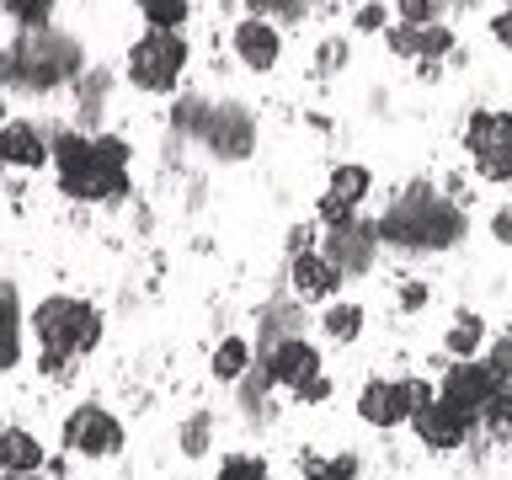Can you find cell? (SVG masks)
I'll return each mask as SVG.
<instances>
[{"label":"cell","mask_w":512,"mask_h":480,"mask_svg":"<svg viewBox=\"0 0 512 480\" xmlns=\"http://www.w3.org/2000/svg\"><path fill=\"white\" fill-rule=\"evenodd\" d=\"M32 331H38V342L48 358H75V352H91L102 342V315L91 310L86 299H43L38 310H32Z\"/></svg>","instance_id":"cell-2"},{"label":"cell","mask_w":512,"mask_h":480,"mask_svg":"<svg viewBox=\"0 0 512 480\" xmlns=\"http://www.w3.org/2000/svg\"><path fill=\"white\" fill-rule=\"evenodd\" d=\"M0 112H6V102H0Z\"/></svg>","instance_id":"cell-35"},{"label":"cell","mask_w":512,"mask_h":480,"mask_svg":"<svg viewBox=\"0 0 512 480\" xmlns=\"http://www.w3.org/2000/svg\"><path fill=\"white\" fill-rule=\"evenodd\" d=\"M320 326H326V336H331V342H352V336L363 331V310H358V304H331Z\"/></svg>","instance_id":"cell-20"},{"label":"cell","mask_w":512,"mask_h":480,"mask_svg":"<svg viewBox=\"0 0 512 480\" xmlns=\"http://www.w3.org/2000/svg\"><path fill=\"white\" fill-rule=\"evenodd\" d=\"M411 427H416V438H422L427 448H459L464 432H470V416L454 411L448 400H432V406H422L411 416Z\"/></svg>","instance_id":"cell-9"},{"label":"cell","mask_w":512,"mask_h":480,"mask_svg":"<svg viewBox=\"0 0 512 480\" xmlns=\"http://www.w3.org/2000/svg\"><path fill=\"white\" fill-rule=\"evenodd\" d=\"M294 395H299V400H326V395H331V384H326V379L315 374V379H304V384H299Z\"/></svg>","instance_id":"cell-28"},{"label":"cell","mask_w":512,"mask_h":480,"mask_svg":"<svg viewBox=\"0 0 512 480\" xmlns=\"http://www.w3.org/2000/svg\"><path fill=\"white\" fill-rule=\"evenodd\" d=\"M422 299H427V288H422V283H406V288H400V304H406V310H416Z\"/></svg>","instance_id":"cell-32"},{"label":"cell","mask_w":512,"mask_h":480,"mask_svg":"<svg viewBox=\"0 0 512 480\" xmlns=\"http://www.w3.org/2000/svg\"><path fill=\"white\" fill-rule=\"evenodd\" d=\"M352 475H358V459H331V464H320V470H315V480H352Z\"/></svg>","instance_id":"cell-26"},{"label":"cell","mask_w":512,"mask_h":480,"mask_svg":"<svg viewBox=\"0 0 512 480\" xmlns=\"http://www.w3.org/2000/svg\"><path fill=\"white\" fill-rule=\"evenodd\" d=\"M496 384H502V379L491 374V363H475V358H470V363H454V368H448L438 400H448V406L464 411V416H480V406L496 395Z\"/></svg>","instance_id":"cell-7"},{"label":"cell","mask_w":512,"mask_h":480,"mask_svg":"<svg viewBox=\"0 0 512 480\" xmlns=\"http://www.w3.org/2000/svg\"><path fill=\"white\" fill-rule=\"evenodd\" d=\"M491 32H496V43H512V6H507V11H496Z\"/></svg>","instance_id":"cell-29"},{"label":"cell","mask_w":512,"mask_h":480,"mask_svg":"<svg viewBox=\"0 0 512 480\" xmlns=\"http://www.w3.org/2000/svg\"><path fill=\"white\" fill-rule=\"evenodd\" d=\"M219 480H272V475H267V464H262V459H251V454H235V459H224Z\"/></svg>","instance_id":"cell-24"},{"label":"cell","mask_w":512,"mask_h":480,"mask_svg":"<svg viewBox=\"0 0 512 480\" xmlns=\"http://www.w3.org/2000/svg\"><path fill=\"white\" fill-rule=\"evenodd\" d=\"M48 160L59 166V187L80 203H107L128 187V144L118 134H102V139L59 134Z\"/></svg>","instance_id":"cell-1"},{"label":"cell","mask_w":512,"mask_h":480,"mask_svg":"<svg viewBox=\"0 0 512 480\" xmlns=\"http://www.w3.org/2000/svg\"><path fill=\"white\" fill-rule=\"evenodd\" d=\"M0 326H16V299H11V288H0Z\"/></svg>","instance_id":"cell-31"},{"label":"cell","mask_w":512,"mask_h":480,"mask_svg":"<svg viewBox=\"0 0 512 480\" xmlns=\"http://www.w3.org/2000/svg\"><path fill=\"white\" fill-rule=\"evenodd\" d=\"M64 448L80 459H107V454H118L123 448V427H118V416L102 411V406H80L64 416Z\"/></svg>","instance_id":"cell-6"},{"label":"cell","mask_w":512,"mask_h":480,"mask_svg":"<svg viewBox=\"0 0 512 480\" xmlns=\"http://www.w3.org/2000/svg\"><path fill=\"white\" fill-rule=\"evenodd\" d=\"M480 336H486V320H480V315H459L454 326H448V352H454L459 363H470L475 347H480Z\"/></svg>","instance_id":"cell-18"},{"label":"cell","mask_w":512,"mask_h":480,"mask_svg":"<svg viewBox=\"0 0 512 480\" xmlns=\"http://www.w3.org/2000/svg\"><path fill=\"white\" fill-rule=\"evenodd\" d=\"M144 22H150V32H176L187 22V6L182 0H144Z\"/></svg>","instance_id":"cell-22"},{"label":"cell","mask_w":512,"mask_h":480,"mask_svg":"<svg viewBox=\"0 0 512 480\" xmlns=\"http://www.w3.org/2000/svg\"><path fill=\"white\" fill-rule=\"evenodd\" d=\"M0 470H11V475L43 470V443L32 438V432H22V427H6L0 432Z\"/></svg>","instance_id":"cell-15"},{"label":"cell","mask_w":512,"mask_h":480,"mask_svg":"<svg viewBox=\"0 0 512 480\" xmlns=\"http://www.w3.org/2000/svg\"><path fill=\"white\" fill-rule=\"evenodd\" d=\"M336 283H342V278L331 272L326 256H315V251L310 256H294V294L299 299H331Z\"/></svg>","instance_id":"cell-17"},{"label":"cell","mask_w":512,"mask_h":480,"mask_svg":"<svg viewBox=\"0 0 512 480\" xmlns=\"http://www.w3.org/2000/svg\"><path fill=\"white\" fill-rule=\"evenodd\" d=\"M315 374H320V352L310 342H299V336H288V342H278L267 352V379L288 384V390H299V384L315 379Z\"/></svg>","instance_id":"cell-10"},{"label":"cell","mask_w":512,"mask_h":480,"mask_svg":"<svg viewBox=\"0 0 512 480\" xmlns=\"http://www.w3.org/2000/svg\"><path fill=\"white\" fill-rule=\"evenodd\" d=\"M358 27H363V32H379V27H384V11H379V6H363V11H358Z\"/></svg>","instance_id":"cell-30"},{"label":"cell","mask_w":512,"mask_h":480,"mask_svg":"<svg viewBox=\"0 0 512 480\" xmlns=\"http://www.w3.org/2000/svg\"><path fill=\"white\" fill-rule=\"evenodd\" d=\"M400 16H406V27H432V16H438V6H422V0H406V6H400Z\"/></svg>","instance_id":"cell-27"},{"label":"cell","mask_w":512,"mask_h":480,"mask_svg":"<svg viewBox=\"0 0 512 480\" xmlns=\"http://www.w3.org/2000/svg\"><path fill=\"white\" fill-rule=\"evenodd\" d=\"M0 166H6V155H0Z\"/></svg>","instance_id":"cell-34"},{"label":"cell","mask_w":512,"mask_h":480,"mask_svg":"<svg viewBox=\"0 0 512 480\" xmlns=\"http://www.w3.org/2000/svg\"><path fill=\"white\" fill-rule=\"evenodd\" d=\"M358 411L368 427H395V422H411V400H406V384L395 379H374L368 390L358 395Z\"/></svg>","instance_id":"cell-11"},{"label":"cell","mask_w":512,"mask_h":480,"mask_svg":"<svg viewBox=\"0 0 512 480\" xmlns=\"http://www.w3.org/2000/svg\"><path fill=\"white\" fill-rule=\"evenodd\" d=\"M374 235H379V230H358V224H342V230L331 235V251H326L331 272H358V267H368Z\"/></svg>","instance_id":"cell-13"},{"label":"cell","mask_w":512,"mask_h":480,"mask_svg":"<svg viewBox=\"0 0 512 480\" xmlns=\"http://www.w3.org/2000/svg\"><path fill=\"white\" fill-rule=\"evenodd\" d=\"M0 155H6V166H27V171H38L48 160L43 134L32 123H6V128H0Z\"/></svg>","instance_id":"cell-14"},{"label":"cell","mask_w":512,"mask_h":480,"mask_svg":"<svg viewBox=\"0 0 512 480\" xmlns=\"http://www.w3.org/2000/svg\"><path fill=\"white\" fill-rule=\"evenodd\" d=\"M379 235L395 240V246H448V240L459 235V214L416 192V198L390 208V219L379 224Z\"/></svg>","instance_id":"cell-3"},{"label":"cell","mask_w":512,"mask_h":480,"mask_svg":"<svg viewBox=\"0 0 512 480\" xmlns=\"http://www.w3.org/2000/svg\"><path fill=\"white\" fill-rule=\"evenodd\" d=\"M187 70V43L182 32H144V38L128 48V80L139 91H171Z\"/></svg>","instance_id":"cell-4"},{"label":"cell","mask_w":512,"mask_h":480,"mask_svg":"<svg viewBox=\"0 0 512 480\" xmlns=\"http://www.w3.org/2000/svg\"><path fill=\"white\" fill-rule=\"evenodd\" d=\"M486 363H491V374L502 379V384H512V336H502V342L491 347V358H486Z\"/></svg>","instance_id":"cell-25"},{"label":"cell","mask_w":512,"mask_h":480,"mask_svg":"<svg viewBox=\"0 0 512 480\" xmlns=\"http://www.w3.org/2000/svg\"><path fill=\"white\" fill-rule=\"evenodd\" d=\"M6 16H16L27 32H38V27H48L54 6H48V0H6Z\"/></svg>","instance_id":"cell-23"},{"label":"cell","mask_w":512,"mask_h":480,"mask_svg":"<svg viewBox=\"0 0 512 480\" xmlns=\"http://www.w3.org/2000/svg\"><path fill=\"white\" fill-rule=\"evenodd\" d=\"M464 139L486 182H512V112H475Z\"/></svg>","instance_id":"cell-5"},{"label":"cell","mask_w":512,"mask_h":480,"mask_svg":"<svg viewBox=\"0 0 512 480\" xmlns=\"http://www.w3.org/2000/svg\"><path fill=\"white\" fill-rule=\"evenodd\" d=\"M390 48L395 54H422V59H438V54H448V48H454V32L448 27H395L390 32Z\"/></svg>","instance_id":"cell-16"},{"label":"cell","mask_w":512,"mask_h":480,"mask_svg":"<svg viewBox=\"0 0 512 480\" xmlns=\"http://www.w3.org/2000/svg\"><path fill=\"white\" fill-rule=\"evenodd\" d=\"M491 230H496V240H502V246H512V214H507V208L496 214V224H491Z\"/></svg>","instance_id":"cell-33"},{"label":"cell","mask_w":512,"mask_h":480,"mask_svg":"<svg viewBox=\"0 0 512 480\" xmlns=\"http://www.w3.org/2000/svg\"><path fill=\"white\" fill-rule=\"evenodd\" d=\"M480 422L491 427V438H507L512 432V384H496V395L480 406Z\"/></svg>","instance_id":"cell-19"},{"label":"cell","mask_w":512,"mask_h":480,"mask_svg":"<svg viewBox=\"0 0 512 480\" xmlns=\"http://www.w3.org/2000/svg\"><path fill=\"white\" fill-rule=\"evenodd\" d=\"M235 54L246 70H272L278 64V32H272V22H262V16L235 22Z\"/></svg>","instance_id":"cell-12"},{"label":"cell","mask_w":512,"mask_h":480,"mask_svg":"<svg viewBox=\"0 0 512 480\" xmlns=\"http://www.w3.org/2000/svg\"><path fill=\"white\" fill-rule=\"evenodd\" d=\"M368 187H374L368 166H336V171H331L326 198H320V219L336 224V230H342V224H352V208L368 198Z\"/></svg>","instance_id":"cell-8"},{"label":"cell","mask_w":512,"mask_h":480,"mask_svg":"<svg viewBox=\"0 0 512 480\" xmlns=\"http://www.w3.org/2000/svg\"><path fill=\"white\" fill-rule=\"evenodd\" d=\"M246 358H251V347L240 342V336H224L219 352H214V374L219 379H240V374H246Z\"/></svg>","instance_id":"cell-21"}]
</instances>
